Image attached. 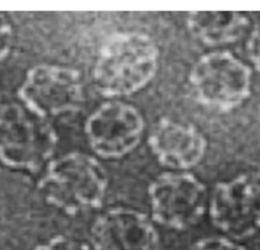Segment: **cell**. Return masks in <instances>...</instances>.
Returning <instances> with one entry per match:
<instances>
[{
    "label": "cell",
    "instance_id": "obj_1",
    "mask_svg": "<svg viewBox=\"0 0 260 250\" xmlns=\"http://www.w3.org/2000/svg\"><path fill=\"white\" fill-rule=\"evenodd\" d=\"M157 65L158 52L150 37L120 33L102 47L93 67V81L104 96L131 95L152 79Z\"/></svg>",
    "mask_w": 260,
    "mask_h": 250
},
{
    "label": "cell",
    "instance_id": "obj_2",
    "mask_svg": "<svg viewBox=\"0 0 260 250\" xmlns=\"http://www.w3.org/2000/svg\"><path fill=\"white\" fill-rule=\"evenodd\" d=\"M107 188L104 167L94 158L81 152L50 161L39 181L45 200L69 214L101 207Z\"/></svg>",
    "mask_w": 260,
    "mask_h": 250
},
{
    "label": "cell",
    "instance_id": "obj_3",
    "mask_svg": "<svg viewBox=\"0 0 260 250\" xmlns=\"http://www.w3.org/2000/svg\"><path fill=\"white\" fill-rule=\"evenodd\" d=\"M57 135L46 118L25 106L9 105L0 113V160L5 165L36 172L49 164Z\"/></svg>",
    "mask_w": 260,
    "mask_h": 250
},
{
    "label": "cell",
    "instance_id": "obj_4",
    "mask_svg": "<svg viewBox=\"0 0 260 250\" xmlns=\"http://www.w3.org/2000/svg\"><path fill=\"white\" fill-rule=\"evenodd\" d=\"M251 70L226 51L201 56L189 73V82L199 102L226 112L240 106L251 90Z\"/></svg>",
    "mask_w": 260,
    "mask_h": 250
},
{
    "label": "cell",
    "instance_id": "obj_5",
    "mask_svg": "<svg viewBox=\"0 0 260 250\" xmlns=\"http://www.w3.org/2000/svg\"><path fill=\"white\" fill-rule=\"evenodd\" d=\"M211 224L236 241L260 233V172L217 183L208 198Z\"/></svg>",
    "mask_w": 260,
    "mask_h": 250
},
{
    "label": "cell",
    "instance_id": "obj_6",
    "mask_svg": "<svg viewBox=\"0 0 260 250\" xmlns=\"http://www.w3.org/2000/svg\"><path fill=\"white\" fill-rule=\"evenodd\" d=\"M147 192L152 222L168 229L187 230L207 211L206 186L190 173H162L152 180Z\"/></svg>",
    "mask_w": 260,
    "mask_h": 250
},
{
    "label": "cell",
    "instance_id": "obj_7",
    "mask_svg": "<svg viewBox=\"0 0 260 250\" xmlns=\"http://www.w3.org/2000/svg\"><path fill=\"white\" fill-rule=\"evenodd\" d=\"M19 96L26 108L46 119L73 112L83 102L81 78L68 67L39 65L27 72Z\"/></svg>",
    "mask_w": 260,
    "mask_h": 250
},
{
    "label": "cell",
    "instance_id": "obj_8",
    "mask_svg": "<svg viewBox=\"0 0 260 250\" xmlns=\"http://www.w3.org/2000/svg\"><path fill=\"white\" fill-rule=\"evenodd\" d=\"M143 128V118L133 106L108 102L88 117L85 134L95 153L106 159H118L137 146Z\"/></svg>",
    "mask_w": 260,
    "mask_h": 250
},
{
    "label": "cell",
    "instance_id": "obj_9",
    "mask_svg": "<svg viewBox=\"0 0 260 250\" xmlns=\"http://www.w3.org/2000/svg\"><path fill=\"white\" fill-rule=\"evenodd\" d=\"M90 250H159V234L152 220L130 207L102 212L89 230Z\"/></svg>",
    "mask_w": 260,
    "mask_h": 250
},
{
    "label": "cell",
    "instance_id": "obj_10",
    "mask_svg": "<svg viewBox=\"0 0 260 250\" xmlns=\"http://www.w3.org/2000/svg\"><path fill=\"white\" fill-rule=\"evenodd\" d=\"M148 145L162 166L181 172L195 167L202 160L206 140L194 126L162 118L153 125Z\"/></svg>",
    "mask_w": 260,
    "mask_h": 250
},
{
    "label": "cell",
    "instance_id": "obj_11",
    "mask_svg": "<svg viewBox=\"0 0 260 250\" xmlns=\"http://www.w3.org/2000/svg\"><path fill=\"white\" fill-rule=\"evenodd\" d=\"M186 23L190 34L204 45L220 46L241 39L250 21L237 11L199 10L190 12Z\"/></svg>",
    "mask_w": 260,
    "mask_h": 250
},
{
    "label": "cell",
    "instance_id": "obj_12",
    "mask_svg": "<svg viewBox=\"0 0 260 250\" xmlns=\"http://www.w3.org/2000/svg\"><path fill=\"white\" fill-rule=\"evenodd\" d=\"M187 250H248L238 241L225 236H210L197 240Z\"/></svg>",
    "mask_w": 260,
    "mask_h": 250
},
{
    "label": "cell",
    "instance_id": "obj_13",
    "mask_svg": "<svg viewBox=\"0 0 260 250\" xmlns=\"http://www.w3.org/2000/svg\"><path fill=\"white\" fill-rule=\"evenodd\" d=\"M32 250H90L87 243L64 235H57L40 243Z\"/></svg>",
    "mask_w": 260,
    "mask_h": 250
},
{
    "label": "cell",
    "instance_id": "obj_14",
    "mask_svg": "<svg viewBox=\"0 0 260 250\" xmlns=\"http://www.w3.org/2000/svg\"><path fill=\"white\" fill-rule=\"evenodd\" d=\"M247 52L250 60L260 73V20L251 30L247 43Z\"/></svg>",
    "mask_w": 260,
    "mask_h": 250
},
{
    "label": "cell",
    "instance_id": "obj_15",
    "mask_svg": "<svg viewBox=\"0 0 260 250\" xmlns=\"http://www.w3.org/2000/svg\"><path fill=\"white\" fill-rule=\"evenodd\" d=\"M12 46V28L10 23L0 15V66L8 56Z\"/></svg>",
    "mask_w": 260,
    "mask_h": 250
}]
</instances>
